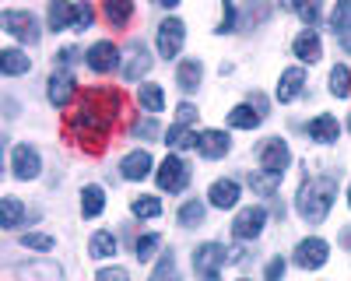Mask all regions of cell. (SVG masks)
Returning <instances> with one entry per match:
<instances>
[{
	"label": "cell",
	"instance_id": "6da1fadb",
	"mask_svg": "<svg viewBox=\"0 0 351 281\" xmlns=\"http://www.w3.org/2000/svg\"><path fill=\"white\" fill-rule=\"evenodd\" d=\"M116 117H120V95L116 92H106V88H95L88 92L77 106V112L71 117V134L81 140H88V145H102V140L109 137Z\"/></svg>",
	"mask_w": 351,
	"mask_h": 281
},
{
	"label": "cell",
	"instance_id": "7a4b0ae2",
	"mask_svg": "<svg viewBox=\"0 0 351 281\" xmlns=\"http://www.w3.org/2000/svg\"><path fill=\"white\" fill-rule=\"evenodd\" d=\"M337 197V180L334 176H309L299 193H295V211L302 221L309 225H319L327 215H330V204Z\"/></svg>",
	"mask_w": 351,
	"mask_h": 281
},
{
	"label": "cell",
	"instance_id": "3957f363",
	"mask_svg": "<svg viewBox=\"0 0 351 281\" xmlns=\"http://www.w3.org/2000/svg\"><path fill=\"white\" fill-rule=\"evenodd\" d=\"M0 28L25 46H36L43 39V28H39L36 14H28V11H0Z\"/></svg>",
	"mask_w": 351,
	"mask_h": 281
},
{
	"label": "cell",
	"instance_id": "277c9868",
	"mask_svg": "<svg viewBox=\"0 0 351 281\" xmlns=\"http://www.w3.org/2000/svg\"><path fill=\"white\" fill-rule=\"evenodd\" d=\"M221 264H228V249L221 243H204L193 249V271L200 274V281H218Z\"/></svg>",
	"mask_w": 351,
	"mask_h": 281
},
{
	"label": "cell",
	"instance_id": "5b68a950",
	"mask_svg": "<svg viewBox=\"0 0 351 281\" xmlns=\"http://www.w3.org/2000/svg\"><path fill=\"white\" fill-rule=\"evenodd\" d=\"M288 162H291V151H288V145L281 137H267V140H263V148H260V173L281 180Z\"/></svg>",
	"mask_w": 351,
	"mask_h": 281
},
{
	"label": "cell",
	"instance_id": "8992f818",
	"mask_svg": "<svg viewBox=\"0 0 351 281\" xmlns=\"http://www.w3.org/2000/svg\"><path fill=\"white\" fill-rule=\"evenodd\" d=\"M155 180H158V186L169 190V193H183L186 183H190V165H186L180 155H169V158L158 165Z\"/></svg>",
	"mask_w": 351,
	"mask_h": 281
},
{
	"label": "cell",
	"instance_id": "52a82bcc",
	"mask_svg": "<svg viewBox=\"0 0 351 281\" xmlns=\"http://www.w3.org/2000/svg\"><path fill=\"white\" fill-rule=\"evenodd\" d=\"M183 42H186V25H183L180 18H165V21L158 25V56H165V60H176V56H180V49H183Z\"/></svg>",
	"mask_w": 351,
	"mask_h": 281
},
{
	"label": "cell",
	"instance_id": "ba28073f",
	"mask_svg": "<svg viewBox=\"0 0 351 281\" xmlns=\"http://www.w3.org/2000/svg\"><path fill=\"white\" fill-rule=\"evenodd\" d=\"M263 225H267V211L263 208H243L239 215H236V221H232V236H236L239 243H250V239H256L260 232H263Z\"/></svg>",
	"mask_w": 351,
	"mask_h": 281
},
{
	"label": "cell",
	"instance_id": "9c48e42d",
	"mask_svg": "<svg viewBox=\"0 0 351 281\" xmlns=\"http://www.w3.org/2000/svg\"><path fill=\"white\" fill-rule=\"evenodd\" d=\"M11 173L14 180H36L43 173V158L32 145H14L11 148Z\"/></svg>",
	"mask_w": 351,
	"mask_h": 281
},
{
	"label": "cell",
	"instance_id": "30bf717a",
	"mask_svg": "<svg viewBox=\"0 0 351 281\" xmlns=\"http://www.w3.org/2000/svg\"><path fill=\"white\" fill-rule=\"evenodd\" d=\"M327 257H330V246H327V239H319V236H309V239H302V243L295 246V264H299L302 271L324 267Z\"/></svg>",
	"mask_w": 351,
	"mask_h": 281
},
{
	"label": "cell",
	"instance_id": "8fae6325",
	"mask_svg": "<svg viewBox=\"0 0 351 281\" xmlns=\"http://www.w3.org/2000/svg\"><path fill=\"white\" fill-rule=\"evenodd\" d=\"M84 64L95 74H109L112 67H120V49L112 46V39H99L92 49L84 53Z\"/></svg>",
	"mask_w": 351,
	"mask_h": 281
},
{
	"label": "cell",
	"instance_id": "7c38bea8",
	"mask_svg": "<svg viewBox=\"0 0 351 281\" xmlns=\"http://www.w3.org/2000/svg\"><path fill=\"white\" fill-rule=\"evenodd\" d=\"M46 95H49V102H53L56 109H67L71 99L77 95V81H74V74H71V71H53Z\"/></svg>",
	"mask_w": 351,
	"mask_h": 281
},
{
	"label": "cell",
	"instance_id": "4fadbf2b",
	"mask_svg": "<svg viewBox=\"0 0 351 281\" xmlns=\"http://www.w3.org/2000/svg\"><path fill=\"white\" fill-rule=\"evenodd\" d=\"M148 71H152V53L144 49V42H130L127 56H123V77L127 81H141Z\"/></svg>",
	"mask_w": 351,
	"mask_h": 281
},
{
	"label": "cell",
	"instance_id": "5bb4252c",
	"mask_svg": "<svg viewBox=\"0 0 351 281\" xmlns=\"http://www.w3.org/2000/svg\"><path fill=\"white\" fill-rule=\"evenodd\" d=\"M152 169H155V158L144 151V148H137V151L123 155V162H120V176L137 183V180H144V176H152Z\"/></svg>",
	"mask_w": 351,
	"mask_h": 281
},
{
	"label": "cell",
	"instance_id": "9a60e30c",
	"mask_svg": "<svg viewBox=\"0 0 351 281\" xmlns=\"http://www.w3.org/2000/svg\"><path fill=\"white\" fill-rule=\"evenodd\" d=\"M14 278L18 281H60L64 271L56 267L53 260H32V264H18L14 267Z\"/></svg>",
	"mask_w": 351,
	"mask_h": 281
},
{
	"label": "cell",
	"instance_id": "2e32d148",
	"mask_svg": "<svg viewBox=\"0 0 351 281\" xmlns=\"http://www.w3.org/2000/svg\"><path fill=\"white\" fill-rule=\"evenodd\" d=\"M228 148H232V140H228L225 130H200L197 134V151L204 158H225Z\"/></svg>",
	"mask_w": 351,
	"mask_h": 281
},
{
	"label": "cell",
	"instance_id": "e0dca14e",
	"mask_svg": "<svg viewBox=\"0 0 351 281\" xmlns=\"http://www.w3.org/2000/svg\"><path fill=\"white\" fill-rule=\"evenodd\" d=\"M291 53H295L302 64H316L319 56H324V42H319V36L313 32V28H302V32L295 36V42H291Z\"/></svg>",
	"mask_w": 351,
	"mask_h": 281
},
{
	"label": "cell",
	"instance_id": "ac0fdd59",
	"mask_svg": "<svg viewBox=\"0 0 351 281\" xmlns=\"http://www.w3.org/2000/svg\"><path fill=\"white\" fill-rule=\"evenodd\" d=\"M239 183L236 180H215L211 183V190H208V201H211V208H236L239 204Z\"/></svg>",
	"mask_w": 351,
	"mask_h": 281
},
{
	"label": "cell",
	"instance_id": "d6986e66",
	"mask_svg": "<svg viewBox=\"0 0 351 281\" xmlns=\"http://www.w3.org/2000/svg\"><path fill=\"white\" fill-rule=\"evenodd\" d=\"M306 88V71L302 67H288L278 81V102H295Z\"/></svg>",
	"mask_w": 351,
	"mask_h": 281
},
{
	"label": "cell",
	"instance_id": "ffe728a7",
	"mask_svg": "<svg viewBox=\"0 0 351 281\" xmlns=\"http://www.w3.org/2000/svg\"><path fill=\"white\" fill-rule=\"evenodd\" d=\"M0 71H4V77L28 74L32 71V56L21 53V49H0Z\"/></svg>",
	"mask_w": 351,
	"mask_h": 281
},
{
	"label": "cell",
	"instance_id": "44dd1931",
	"mask_svg": "<svg viewBox=\"0 0 351 281\" xmlns=\"http://www.w3.org/2000/svg\"><path fill=\"white\" fill-rule=\"evenodd\" d=\"M200 77H204V64L197 60V56H190V60H183L180 67H176V84H180V92H197Z\"/></svg>",
	"mask_w": 351,
	"mask_h": 281
},
{
	"label": "cell",
	"instance_id": "7402d4cb",
	"mask_svg": "<svg viewBox=\"0 0 351 281\" xmlns=\"http://www.w3.org/2000/svg\"><path fill=\"white\" fill-rule=\"evenodd\" d=\"M309 137L319 140V145H334V140L341 137V123L324 112V117H316V120L309 123Z\"/></svg>",
	"mask_w": 351,
	"mask_h": 281
},
{
	"label": "cell",
	"instance_id": "603a6c76",
	"mask_svg": "<svg viewBox=\"0 0 351 281\" xmlns=\"http://www.w3.org/2000/svg\"><path fill=\"white\" fill-rule=\"evenodd\" d=\"M102 211H106V190L95 186V183L84 186V190H81V215H84V218H99Z\"/></svg>",
	"mask_w": 351,
	"mask_h": 281
},
{
	"label": "cell",
	"instance_id": "cb8c5ba5",
	"mask_svg": "<svg viewBox=\"0 0 351 281\" xmlns=\"http://www.w3.org/2000/svg\"><path fill=\"white\" fill-rule=\"evenodd\" d=\"M330 25H334V36L341 39V46L351 53V4H337L330 14Z\"/></svg>",
	"mask_w": 351,
	"mask_h": 281
},
{
	"label": "cell",
	"instance_id": "d4e9b609",
	"mask_svg": "<svg viewBox=\"0 0 351 281\" xmlns=\"http://www.w3.org/2000/svg\"><path fill=\"white\" fill-rule=\"evenodd\" d=\"M77 21V4H49V28L53 32H64V28H74Z\"/></svg>",
	"mask_w": 351,
	"mask_h": 281
},
{
	"label": "cell",
	"instance_id": "484cf974",
	"mask_svg": "<svg viewBox=\"0 0 351 281\" xmlns=\"http://www.w3.org/2000/svg\"><path fill=\"white\" fill-rule=\"evenodd\" d=\"M228 123L236 127V130H256V127L263 123V117H260L250 102H243V106H236V109L228 112Z\"/></svg>",
	"mask_w": 351,
	"mask_h": 281
},
{
	"label": "cell",
	"instance_id": "4316f807",
	"mask_svg": "<svg viewBox=\"0 0 351 281\" xmlns=\"http://www.w3.org/2000/svg\"><path fill=\"white\" fill-rule=\"evenodd\" d=\"M116 246H120V243H116V236L102 229V232H95L92 239H88V257L106 260V257H112V253H116Z\"/></svg>",
	"mask_w": 351,
	"mask_h": 281
},
{
	"label": "cell",
	"instance_id": "83f0119b",
	"mask_svg": "<svg viewBox=\"0 0 351 281\" xmlns=\"http://www.w3.org/2000/svg\"><path fill=\"white\" fill-rule=\"evenodd\" d=\"M137 102H141L144 112H162V109H165V92H162V84H141Z\"/></svg>",
	"mask_w": 351,
	"mask_h": 281
},
{
	"label": "cell",
	"instance_id": "f1b7e54d",
	"mask_svg": "<svg viewBox=\"0 0 351 281\" xmlns=\"http://www.w3.org/2000/svg\"><path fill=\"white\" fill-rule=\"evenodd\" d=\"M21 218H25L21 201H18V197H4V201H0V225L11 232V229H18V225H21Z\"/></svg>",
	"mask_w": 351,
	"mask_h": 281
},
{
	"label": "cell",
	"instance_id": "f546056e",
	"mask_svg": "<svg viewBox=\"0 0 351 281\" xmlns=\"http://www.w3.org/2000/svg\"><path fill=\"white\" fill-rule=\"evenodd\" d=\"M165 145L176 148V151H186V148H197V134H190V127L183 123H172L169 134H165Z\"/></svg>",
	"mask_w": 351,
	"mask_h": 281
},
{
	"label": "cell",
	"instance_id": "4dcf8cb0",
	"mask_svg": "<svg viewBox=\"0 0 351 281\" xmlns=\"http://www.w3.org/2000/svg\"><path fill=\"white\" fill-rule=\"evenodd\" d=\"M130 211H134V218H158L162 215V201L152 197V193H141V197L130 201Z\"/></svg>",
	"mask_w": 351,
	"mask_h": 281
},
{
	"label": "cell",
	"instance_id": "1f68e13d",
	"mask_svg": "<svg viewBox=\"0 0 351 281\" xmlns=\"http://www.w3.org/2000/svg\"><path fill=\"white\" fill-rule=\"evenodd\" d=\"M330 95H334V99H348V95H351V71H348L344 64H337V67L330 71Z\"/></svg>",
	"mask_w": 351,
	"mask_h": 281
},
{
	"label": "cell",
	"instance_id": "d6a6232c",
	"mask_svg": "<svg viewBox=\"0 0 351 281\" xmlns=\"http://www.w3.org/2000/svg\"><path fill=\"white\" fill-rule=\"evenodd\" d=\"M102 11H106L109 25H116V28H123V25L130 21V14H134V4H127V0H109V4H106Z\"/></svg>",
	"mask_w": 351,
	"mask_h": 281
},
{
	"label": "cell",
	"instance_id": "836d02e7",
	"mask_svg": "<svg viewBox=\"0 0 351 281\" xmlns=\"http://www.w3.org/2000/svg\"><path fill=\"white\" fill-rule=\"evenodd\" d=\"M152 281H180V271H176V253H162V260L152 271Z\"/></svg>",
	"mask_w": 351,
	"mask_h": 281
},
{
	"label": "cell",
	"instance_id": "e575fe53",
	"mask_svg": "<svg viewBox=\"0 0 351 281\" xmlns=\"http://www.w3.org/2000/svg\"><path fill=\"white\" fill-rule=\"evenodd\" d=\"M158 246H162V236H158V232H148V236H141V239L134 243V257H137V260H152L155 253H158Z\"/></svg>",
	"mask_w": 351,
	"mask_h": 281
},
{
	"label": "cell",
	"instance_id": "d590c367",
	"mask_svg": "<svg viewBox=\"0 0 351 281\" xmlns=\"http://www.w3.org/2000/svg\"><path fill=\"white\" fill-rule=\"evenodd\" d=\"M204 211H208V208H204L200 201H186L180 208V225H183V229H197V225L204 221Z\"/></svg>",
	"mask_w": 351,
	"mask_h": 281
},
{
	"label": "cell",
	"instance_id": "8d00e7d4",
	"mask_svg": "<svg viewBox=\"0 0 351 281\" xmlns=\"http://www.w3.org/2000/svg\"><path fill=\"white\" fill-rule=\"evenodd\" d=\"M278 183H281V180H274V176H267V173H250V186H253L256 193H263V197H278Z\"/></svg>",
	"mask_w": 351,
	"mask_h": 281
},
{
	"label": "cell",
	"instance_id": "74e56055",
	"mask_svg": "<svg viewBox=\"0 0 351 281\" xmlns=\"http://www.w3.org/2000/svg\"><path fill=\"white\" fill-rule=\"evenodd\" d=\"M21 246L46 253V249H53V236H46V232H28V236H21Z\"/></svg>",
	"mask_w": 351,
	"mask_h": 281
},
{
	"label": "cell",
	"instance_id": "f35d334b",
	"mask_svg": "<svg viewBox=\"0 0 351 281\" xmlns=\"http://www.w3.org/2000/svg\"><path fill=\"white\" fill-rule=\"evenodd\" d=\"M130 134H134V137H144V140H155V137H158V120H155V117H144V120L134 123Z\"/></svg>",
	"mask_w": 351,
	"mask_h": 281
},
{
	"label": "cell",
	"instance_id": "ab89813d",
	"mask_svg": "<svg viewBox=\"0 0 351 281\" xmlns=\"http://www.w3.org/2000/svg\"><path fill=\"white\" fill-rule=\"evenodd\" d=\"M291 8H295V14H299V18H302V21H306V25L313 28V32H316V21H319V8H316V4H291Z\"/></svg>",
	"mask_w": 351,
	"mask_h": 281
},
{
	"label": "cell",
	"instance_id": "60d3db41",
	"mask_svg": "<svg viewBox=\"0 0 351 281\" xmlns=\"http://www.w3.org/2000/svg\"><path fill=\"white\" fill-rule=\"evenodd\" d=\"M285 267H288L285 257H274V260L267 264V271H263V281H281V278H285Z\"/></svg>",
	"mask_w": 351,
	"mask_h": 281
},
{
	"label": "cell",
	"instance_id": "b9f144b4",
	"mask_svg": "<svg viewBox=\"0 0 351 281\" xmlns=\"http://www.w3.org/2000/svg\"><path fill=\"white\" fill-rule=\"evenodd\" d=\"M81 60V53L74 49V46H67V49H60V53H56V67H60V71H67L71 64H77Z\"/></svg>",
	"mask_w": 351,
	"mask_h": 281
},
{
	"label": "cell",
	"instance_id": "7bdbcfd3",
	"mask_svg": "<svg viewBox=\"0 0 351 281\" xmlns=\"http://www.w3.org/2000/svg\"><path fill=\"white\" fill-rule=\"evenodd\" d=\"M193 120H197V106H190V102H180V109H176V123L190 127Z\"/></svg>",
	"mask_w": 351,
	"mask_h": 281
},
{
	"label": "cell",
	"instance_id": "ee69618b",
	"mask_svg": "<svg viewBox=\"0 0 351 281\" xmlns=\"http://www.w3.org/2000/svg\"><path fill=\"white\" fill-rule=\"evenodd\" d=\"M95 281H130V274H127V267H106L95 274Z\"/></svg>",
	"mask_w": 351,
	"mask_h": 281
},
{
	"label": "cell",
	"instance_id": "f6af8a7d",
	"mask_svg": "<svg viewBox=\"0 0 351 281\" xmlns=\"http://www.w3.org/2000/svg\"><path fill=\"white\" fill-rule=\"evenodd\" d=\"M92 18H95V11L88 8V4H77V21H74V32H84L88 25H92Z\"/></svg>",
	"mask_w": 351,
	"mask_h": 281
},
{
	"label": "cell",
	"instance_id": "bcb514c9",
	"mask_svg": "<svg viewBox=\"0 0 351 281\" xmlns=\"http://www.w3.org/2000/svg\"><path fill=\"white\" fill-rule=\"evenodd\" d=\"M218 32H221V36H225V32H236V8H232V4H225V11H221Z\"/></svg>",
	"mask_w": 351,
	"mask_h": 281
},
{
	"label": "cell",
	"instance_id": "7dc6e473",
	"mask_svg": "<svg viewBox=\"0 0 351 281\" xmlns=\"http://www.w3.org/2000/svg\"><path fill=\"white\" fill-rule=\"evenodd\" d=\"M250 106H253V109L260 112V117H263V112H267V99H263L260 92H253V95H250Z\"/></svg>",
	"mask_w": 351,
	"mask_h": 281
},
{
	"label": "cell",
	"instance_id": "c3c4849f",
	"mask_svg": "<svg viewBox=\"0 0 351 281\" xmlns=\"http://www.w3.org/2000/svg\"><path fill=\"white\" fill-rule=\"evenodd\" d=\"M243 260H246V249L243 246H232L228 249V264H243Z\"/></svg>",
	"mask_w": 351,
	"mask_h": 281
},
{
	"label": "cell",
	"instance_id": "681fc988",
	"mask_svg": "<svg viewBox=\"0 0 351 281\" xmlns=\"http://www.w3.org/2000/svg\"><path fill=\"white\" fill-rule=\"evenodd\" d=\"M341 243H344V246L351 249V229H344V236H341Z\"/></svg>",
	"mask_w": 351,
	"mask_h": 281
},
{
	"label": "cell",
	"instance_id": "f907efd6",
	"mask_svg": "<svg viewBox=\"0 0 351 281\" xmlns=\"http://www.w3.org/2000/svg\"><path fill=\"white\" fill-rule=\"evenodd\" d=\"M348 204H351V190H348Z\"/></svg>",
	"mask_w": 351,
	"mask_h": 281
},
{
	"label": "cell",
	"instance_id": "816d5d0a",
	"mask_svg": "<svg viewBox=\"0 0 351 281\" xmlns=\"http://www.w3.org/2000/svg\"><path fill=\"white\" fill-rule=\"evenodd\" d=\"M239 281H253V278H239Z\"/></svg>",
	"mask_w": 351,
	"mask_h": 281
},
{
	"label": "cell",
	"instance_id": "f5cc1de1",
	"mask_svg": "<svg viewBox=\"0 0 351 281\" xmlns=\"http://www.w3.org/2000/svg\"><path fill=\"white\" fill-rule=\"evenodd\" d=\"M348 130H351V117H348Z\"/></svg>",
	"mask_w": 351,
	"mask_h": 281
}]
</instances>
